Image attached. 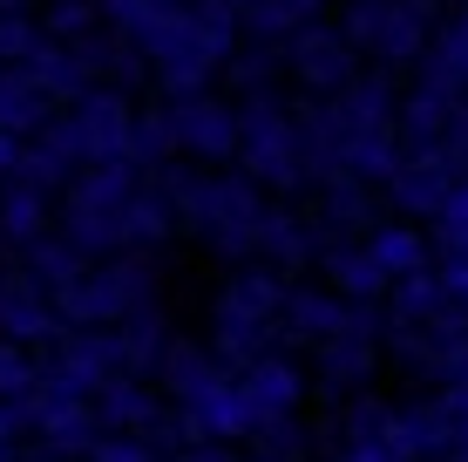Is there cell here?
I'll use <instances>...</instances> for the list:
<instances>
[{"label":"cell","mask_w":468,"mask_h":462,"mask_svg":"<svg viewBox=\"0 0 468 462\" xmlns=\"http://www.w3.org/2000/svg\"><path fill=\"white\" fill-rule=\"evenodd\" d=\"M292 69L313 89H340L346 69H353V48L340 35H319V27H292Z\"/></svg>","instance_id":"1"},{"label":"cell","mask_w":468,"mask_h":462,"mask_svg":"<svg viewBox=\"0 0 468 462\" xmlns=\"http://www.w3.org/2000/svg\"><path fill=\"white\" fill-rule=\"evenodd\" d=\"M367 252L380 259V273H408V265H421V238H414V231H380Z\"/></svg>","instance_id":"2"},{"label":"cell","mask_w":468,"mask_h":462,"mask_svg":"<svg viewBox=\"0 0 468 462\" xmlns=\"http://www.w3.org/2000/svg\"><path fill=\"white\" fill-rule=\"evenodd\" d=\"M190 136H197V150H231V116L224 109H190Z\"/></svg>","instance_id":"3"},{"label":"cell","mask_w":468,"mask_h":462,"mask_svg":"<svg viewBox=\"0 0 468 462\" xmlns=\"http://www.w3.org/2000/svg\"><path fill=\"white\" fill-rule=\"evenodd\" d=\"M285 7H292V14H299V21H313V14H319V7H326V0H285Z\"/></svg>","instance_id":"4"}]
</instances>
